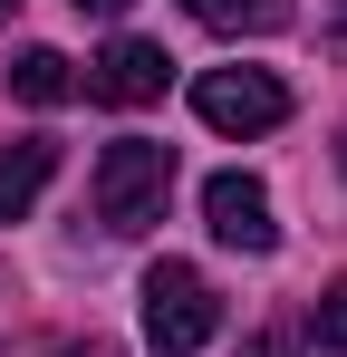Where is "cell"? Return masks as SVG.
I'll use <instances>...</instances> for the list:
<instances>
[{
  "label": "cell",
  "mask_w": 347,
  "mask_h": 357,
  "mask_svg": "<svg viewBox=\"0 0 347 357\" xmlns=\"http://www.w3.org/2000/svg\"><path fill=\"white\" fill-rule=\"evenodd\" d=\"M164 193H174V145H155V135H116L107 155H97V222H107V232L164 222Z\"/></svg>",
  "instance_id": "cell-1"
},
{
  "label": "cell",
  "mask_w": 347,
  "mask_h": 357,
  "mask_svg": "<svg viewBox=\"0 0 347 357\" xmlns=\"http://www.w3.org/2000/svg\"><path fill=\"white\" fill-rule=\"evenodd\" d=\"M213 328H222L213 280L193 261H155L145 271V348L155 357H193V348H213Z\"/></svg>",
  "instance_id": "cell-2"
},
{
  "label": "cell",
  "mask_w": 347,
  "mask_h": 357,
  "mask_svg": "<svg viewBox=\"0 0 347 357\" xmlns=\"http://www.w3.org/2000/svg\"><path fill=\"white\" fill-rule=\"evenodd\" d=\"M193 116L213 126V135H270L289 116V87L270 68H203L193 77Z\"/></svg>",
  "instance_id": "cell-3"
},
{
  "label": "cell",
  "mask_w": 347,
  "mask_h": 357,
  "mask_svg": "<svg viewBox=\"0 0 347 357\" xmlns=\"http://www.w3.org/2000/svg\"><path fill=\"white\" fill-rule=\"evenodd\" d=\"M77 77H87V97H97V107H155V97L174 87V59L155 49V39H107Z\"/></svg>",
  "instance_id": "cell-4"
},
{
  "label": "cell",
  "mask_w": 347,
  "mask_h": 357,
  "mask_svg": "<svg viewBox=\"0 0 347 357\" xmlns=\"http://www.w3.org/2000/svg\"><path fill=\"white\" fill-rule=\"evenodd\" d=\"M203 222H213L222 251H270V241H280L270 183H261V174H213V183H203Z\"/></svg>",
  "instance_id": "cell-5"
},
{
  "label": "cell",
  "mask_w": 347,
  "mask_h": 357,
  "mask_svg": "<svg viewBox=\"0 0 347 357\" xmlns=\"http://www.w3.org/2000/svg\"><path fill=\"white\" fill-rule=\"evenodd\" d=\"M49 174H58V145L49 135H20V145H0V232L49 193Z\"/></svg>",
  "instance_id": "cell-6"
},
{
  "label": "cell",
  "mask_w": 347,
  "mask_h": 357,
  "mask_svg": "<svg viewBox=\"0 0 347 357\" xmlns=\"http://www.w3.org/2000/svg\"><path fill=\"white\" fill-rule=\"evenodd\" d=\"M203 29H222V39H280L289 20H299V0H183Z\"/></svg>",
  "instance_id": "cell-7"
},
{
  "label": "cell",
  "mask_w": 347,
  "mask_h": 357,
  "mask_svg": "<svg viewBox=\"0 0 347 357\" xmlns=\"http://www.w3.org/2000/svg\"><path fill=\"white\" fill-rule=\"evenodd\" d=\"M10 97L20 107H68V97H87V77L58 59V49H20L10 59Z\"/></svg>",
  "instance_id": "cell-8"
},
{
  "label": "cell",
  "mask_w": 347,
  "mask_h": 357,
  "mask_svg": "<svg viewBox=\"0 0 347 357\" xmlns=\"http://www.w3.org/2000/svg\"><path fill=\"white\" fill-rule=\"evenodd\" d=\"M309 338H318L328 357H347V271L318 290V309H309Z\"/></svg>",
  "instance_id": "cell-9"
},
{
  "label": "cell",
  "mask_w": 347,
  "mask_h": 357,
  "mask_svg": "<svg viewBox=\"0 0 347 357\" xmlns=\"http://www.w3.org/2000/svg\"><path fill=\"white\" fill-rule=\"evenodd\" d=\"M241 357H299V338H289V328H270V338H251Z\"/></svg>",
  "instance_id": "cell-10"
},
{
  "label": "cell",
  "mask_w": 347,
  "mask_h": 357,
  "mask_svg": "<svg viewBox=\"0 0 347 357\" xmlns=\"http://www.w3.org/2000/svg\"><path fill=\"white\" fill-rule=\"evenodd\" d=\"M77 10H87V20H116V10H125V0H77Z\"/></svg>",
  "instance_id": "cell-11"
},
{
  "label": "cell",
  "mask_w": 347,
  "mask_h": 357,
  "mask_svg": "<svg viewBox=\"0 0 347 357\" xmlns=\"http://www.w3.org/2000/svg\"><path fill=\"white\" fill-rule=\"evenodd\" d=\"M338 39H347V0H338Z\"/></svg>",
  "instance_id": "cell-12"
},
{
  "label": "cell",
  "mask_w": 347,
  "mask_h": 357,
  "mask_svg": "<svg viewBox=\"0 0 347 357\" xmlns=\"http://www.w3.org/2000/svg\"><path fill=\"white\" fill-rule=\"evenodd\" d=\"M338 165H347V135H338Z\"/></svg>",
  "instance_id": "cell-13"
}]
</instances>
